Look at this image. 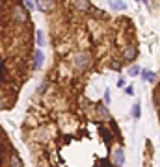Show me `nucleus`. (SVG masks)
<instances>
[{
    "label": "nucleus",
    "instance_id": "f257e3e1",
    "mask_svg": "<svg viewBox=\"0 0 160 167\" xmlns=\"http://www.w3.org/2000/svg\"><path fill=\"white\" fill-rule=\"evenodd\" d=\"M86 65H88V56H86V54L76 56V60H75V67H76V69H84Z\"/></svg>",
    "mask_w": 160,
    "mask_h": 167
},
{
    "label": "nucleus",
    "instance_id": "f03ea898",
    "mask_svg": "<svg viewBox=\"0 0 160 167\" xmlns=\"http://www.w3.org/2000/svg\"><path fill=\"white\" fill-rule=\"evenodd\" d=\"M15 19L19 20V23H26V20H28V15L23 11V6H17L15 8Z\"/></svg>",
    "mask_w": 160,
    "mask_h": 167
},
{
    "label": "nucleus",
    "instance_id": "7ed1b4c3",
    "mask_svg": "<svg viewBox=\"0 0 160 167\" xmlns=\"http://www.w3.org/2000/svg\"><path fill=\"white\" fill-rule=\"evenodd\" d=\"M34 60H36V65H43V60H45V54H43V52H41V50H39V48H37V50H36V52H34Z\"/></svg>",
    "mask_w": 160,
    "mask_h": 167
},
{
    "label": "nucleus",
    "instance_id": "20e7f679",
    "mask_svg": "<svg viewBox=\"0 0 160 167\" xmlns=\"http://www.w3.org/2000/svg\"><path fill=\"white\" fill-rule=\"evenodd\" d=\"M9 167H23V163H20V160H19V156H17V154H13V156H11Z\"/></svg>",
    "mask_w": 160,
    "mask_h": 167
},
{
    "label": "nucleus",
    "instance_id": "39448f33",
    "mask_svg": "<svg viewBox=\"0 0 160 167\" xmlns=\"http://www.w3.org/2000/svg\"><path fill=\"white\" fill-rule=\"evenodd\" d=\"M123 163V150H115V165Z\"/></svg>",
    "mask_w": 160,
    "mask_h": 167
},
{
    "label": "nucleus",
    "instance_id": "423d86ee",
    "mask_svg": "<svg viewBox=\"0 0 160 167\" xmlns=\"http://www.w3.org/2000/svg\"><path fill=\"white\" fill-rule=\"evenodd\" d=\"M36 37H37V45H39V46H43V41H45L43 33H41V32H37V33H36Z\"/></svg>",
    "mask_w": 160,
    "mask_h": 167
},
{
    "label": "nucleus",
    "instance_id": "0eeeda50",
    "mask_svg": "<svg viewBox=\"0 0 160 167\" xmlns=\"http://www.w3.org/2000/svg\"><path fill=\"white\" fill-rule=\"evenodd\" d=\"M143 76H145V78H147V80L155 82V74H153V73H149V71H143Z\"/></svg>",
    "mask_w": 160,
    "mask_h": 167
},
{
    "label": "nucleus",
    "instance_id": "6e6552de",
    "mask_svg": "<svg viewBox=\"0 0 160 167\" xmlns=\"http://www.w3.org/2000/svg\"><path fill=\"white\" fill-rule=\"evenodd\" d=\"M76 6H78V8H80V9H88V8H89V4H86V2H84V4H82V2H78V4H76Z\"/></svg>",
    "mask_w": 160,
    "mask_h": 167
},
{
    "label": "nucleus",
    "instance_id": "1a4fd4ad",
    "mask_svg": "<svg viewBox=\"0 0 160 167\" xmlns=\"http://www.w3.org/2000/svg\"><path fill=\"white\" fill-rule=\"evenodd\" d=\"M24 6H26L28 9H34V8H36V4H34V2H24Z\"/></svg>",
    "mask_w": 160,
    "mask_h": 167
},
{
    "label": "nucleus",
    "instance_id": "9d476101",
    "mask_svg": "<svg viewBox=\"0 0 160 167\" xmlns=\"http://www.w3.org/2000/svg\"><path fill=\"white\" fill-rule=\"evenodd\" d=\"M132 113H134V115L138 117V113H140V108H138V104H136V106H134V111H132Z\"/></svg>",
    "mask_w": 160,
    "mask_h": 167
},
{
    "label": "nucleus",
    "instance_id": "9b49d317",
    "mask_svg": "<svg viewBox=\"0 0 160 167\" xmlns=\"http://www.w3.org/2000/svg\"><path fill=\"white\" fill-rule=\"evenodd\" d=\"M127 93H129V95H132V93H134V87L129 86V87H127Z\"/></svg>",
    "mask_w": 160,
    "mask_h": 167
}]
</instances>
